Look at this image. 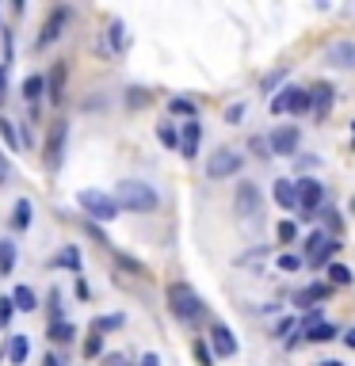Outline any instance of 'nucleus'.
I'll list each match as a JSON object with an SVG mask.
<instances>
[{"mask_svg": "<svg viewBox=\"0 0 355 366\" xmlns=\"http://www.w3.org/2000/svg\"><path fill=\"white\" fill-rule=\"evenodd\" d=\"M12 267H16V244L0 241V275H12Z\"/></svg>", "mask_w": 355, "mask_h": 366, "instance_id": "cd10ccee", "label": "nucleus"}, {"mask_svg": "<svg viewBox=\"0 0 355 366\" xmlns=\"http://www.w3.org/2000/svg\"><path fill=\"white\" fill-rule=\"evenodd\" d=\"M77 206H81V210L88 214L92 221H115V218H119V203H115V195H108V191H99V187H84V191H77Z\"/></svg>", "mask_w": 355, "mask_h": 366, "instance_id": "7ed1b4c3", "label": "nucleus"}, {"mask_svg": "<svg viewBox=\"0 0 355 366\" xmlns=\"http://www.w3.org/2000/svg\"><path fill=\"white\" fill-rule=\"evenodd\" d=\"M298 183V210H302V218H314L317 214V206H321V199H325V183L321 179H294Z\"/></svg>", "mask_w": 355, "mask_h": 366, "instance_id": "0eeeda50", "label": "nucleus"}, {"mask_svg": "<svg viewBox=\"0 0 355 366\" xmlns=\"http://www.w3.org/2000/svg\"><path fill=\"white\" fill-rule=\"evenodd\" d=\"M199 138H203V122L187 119V122H183V130H180V153L187 156V161H195V156H199Z\"/></svg>", "mask_w": 355, "mask_h": 366, "instance_id": "ddd939ff", "label": "nucleus"}, {"mask_svg": "<svg viewBox=\"0 0 355 366\" xmlns=\"http://www.w3.org/2000/svg\"><path fill=\"white\" fill-rule=\"evenodd\" d=\"M168 309H172V317L176 321H183V325H191V321H199L203 317V298L195 294V286H187V283H172L168 286Z\"/></svg>", "mask_w": 355, "mask_h": 366, "instance_id": "f03ea898", "label": "nucleus"}, {"mask_svg": "<svg viewBox=\"0 0 355 366\" xmlns=\"http://www.w3.org/2000/svg\"><path fill=\"white\" fill-rule=\"evenodd\" d=\"M123 325H126L123 313H108V317H96V321H92V332L103 336V332H115V328H123Z\"/></svg>", "mask_w": 355, "mask_h": 366, "instance_id": "5701e85b", "label": "nucleus"}, {"mask_svg": "<svg viewBox=\"0 0 355 366\" xmlns=\"http://www.w3.org/2000/svg\"><path fill=\"white\" fill-rule=\"evenodd\" d=\"M31 225V199H16V206H12V229H23Z\"/></svg>", "mask_w": 355, "mask_h": 366, "instance_id": "4be33fe9", "label": "nucleus"}, {"mask_svg": "<svg viewBox=\"0 0 355 366\" xmlns=\"http://www.w3.org/2000/svg\"><path fill=\"white\" fill-rule=\"evenodd\" d=\"M314 114L317 119H325V114H329V107H332V99H336V88H332V84H314Z\"/></svg>", "mask_w": 355, "mask_h": 366, "instance_id": "dca6fc26", "label": "nucleus"}, {"mask_svg": "<svg viewBox=\"0 0 355 366\" xmlns=\"http://www.w3.org/2000/svg\"><path fill=\"white\" fill-rule=\"evenodd\" d=\"M325 275H329L336 286H347V283L355 278V275H352V267H344V263H329V267H325Z\"/></svg>", "mask_w": 355, "mask_h": 366, "instance_id": "7c9ffc66", "label": "nucleus"}, {"mask_svg": "<svg viewBox=\"0 0 355 366\" xmlns=\"http://www.w3.org/2000/svg\"><path fill=\"white\" fill-rule=\"evenodd\" d=\"M336 252H340V241H336V236H329V241H325L321 248H317V252L306 260V263H310V267H325V263H329Z\"/></svg>", "mask_w": 355, "mask_h": 366, "instance_id": "412c9836", "label": "nucleus"}, {"mask_svg": "<svg viewBox=\"0 0 355 366\" xmlns=\"http://www.w3.org/2000/svg\"><path fill=\"white\" fill-rule=\"evenodd\" d=\"M157 141L165 149H180V130H176L172 122H161V126H157Z\"/></svg>", "mask_w": 355, "mask_h": 366, "instance_id": "bb28decb", "label": "nucleus"}, {"mask_svg": "<svg viewBox=\"0 0 355 366\" xmlns=\"http://www.w3.org/2000/svg\"><path fill=\"white\" fill-rule=\"evenodd\" d=\"M325 298H329V286L310 283V286H302V290H294V309H317Z\"/></svg>", "mask_w": 355, "mask_h": 366, "instance_id": "f8f14e48", "label": "nucleus"}, {"mask_svg": "<svg viewBox=\"0 0 355 366\" xmlns=\"http://www.w3.org/2000/svg\"><path fill=\"white\" fill-rule=\"evenodd\" d=\"M42 366H61V358H58V355H50V351H46V355H42Z\"/></svg>", "mask_w": 355, "mask_h": 366, "instance_id": "de8ad7c7", "label": "nucleus"}, {"mask_svg": "<svg viewBox=\"0 0 355 366\" xmlns=\"http://www.w3.org/2000/svg\"><path fill=\"white\" fill-rule=\"evenodd\" d=\"M69 16H73L69 8H54V16H46V23H42L39 46H50V42H58V39H61V27L69 23Z\"/></svg>", "mask_w": 355, "mask_h": 366, "instance_id": "9b49d317", "label": "nucleus"}, {"mask_svg": "<svg viewBox=\"0 0 355 366\" xmlns=\"http://www.w3.org/2000/svg\"><path fill=\"white\" fill-rule=\"evenodd\" d=\"M111 256H115V260H119V267H123V271H130V275H145V267H141L138 260H130V256L115 252V248H111Z\"/></svg>", "mask_w": 355, "mask_h": 366, "instance_id": "72a5a7b5", "label": "nucleus"}, {"mask_svg": "<svg viewBox=\"0 0 355 366\" xmlns=\"http://www.w3.org/2000/svg\"><path fill=\"white\" fill-rule=\"evenodd\" d=\"M233 214H237L245 225L264 214V195H260V187L252 183V179H241L237 183V191H233Z\"/></svg>", "mask_w": 355, "mask_h": 366, "instance_id": "20e7f679", "label": "nucleus"}, {"mask_svg": "<svg viewBox=\"0 0 355 366\" xmlns=\"http://www.w3.org/2000/svg\"><path fill=\"white\" fill-rule=\"evenodd\" d=\"M42 96H46V81H42V77H27V81H23V99L34 107Z\"/></svg>", "mask_w": 355, "mask_h": 366, "instance_id": "b1692460", "label": "nucleus"}, {"mask_svg": "<svg viewBox=\"0 0 355 366\" xmlns=\"http://www.w3.org/2000/svg\"><path fill=\"white\" fill-rule=\"evenodd\" d=\"M317 325H325V313H321V309H310L306 317H302V328L310 332V328H317Z\"/></svg>", "mask_w": 355, "mask_h": 366, "instance_id": "4c0bfd02", "label": "nucleus"}, {"mask_svg": "<svg viewBox=\"0 0 355 366\" xmlns=\"http://www.w3.org/2000/svg\"><path fill=\"white\" fill-rule=\"evenodd\" d=\"M27 355H31V340H27L23 332L12 336V340H8V358H12V366H23Z\"/></svg>", "mask_w": 355, "mask_h": 366, "instance_id": "a211bd4d", "label": "nucleus"}, {"mask_svg": "<svg viewBox=\"0 0 355 366\" xmlns=\"http://www.w3.org/2000/svg\"><path fill=\"white\" fill-rule=\"evenodd\" d=\"M12 313H16V305H12V298H0V325H8Z\"/></svg>", "mask_w": 355, "mask_h": 366, "instance_id": "79ce46f5", "label": "nucleus"}, {"mask_svg": "<svg viewBox=\"0 0 355 366\" xmlns=\"http://www.w3.org/2000/svg\"><path fill=\"white\" fill-rule=\"evenodd\" d=\"M298 241V225L294 221H283L279 225V244H294Z\"/></svg>", "mask_w": 355, "mask_h": 366, "instance_id": "e433bc0d", "label": "nucleus"}, {"mask_svg": "<svg viewBox=\"0 0 355 366\" xmlns=\"http://www.w3.org/2000/svg\"><path fill=\"white\" fill-rule=\"evenodd\" d=\"M306 340H310V343H329V340H336V325H329V321H325V325L310 328Z\"/></svg>", "mask_w": 355, "mask_h": 366, "instance_id": "c85d7f7f", "label": "nucleus"}, {"mask_svg": "<svg viewBox=\"0 0 355 366\" xmlns=\"http://www.w3.org/2000/svg\"><path fill=\"white\" fill-rule=\"evenodd\" d=\"M168 111L172 114H187V119H195V103H191V99H168Z\"/></svg>", "mask_w": 355, "mask_h": 366, "instance_id": "473e14b6", "label": "nucleus"}, {"mask_svg": "<svg viewBox=\"0 0 355 366\" xmlns=\"http://www.w3.org/2000/svg\"><path fill=\"white\" fill-rule=\"evenodd\" d=\"M12 305H16L19 313H34L39 309V298H34L31 286H16V290H12Z\"/></svg>", "mask_w": 355, "mask_h": 366, "instance_id": "6ab92c4d", "label": "nucleus"}, {"mask_svg": "<svg viewBox=\"0 0 355 366\" xmlns=\"http://www.w3.org/2000/svg\"><path fill=\"white\" fill-rule=\"evenodd\" d=\"M115 203L119 210H130V214H153L161 206V195L145 179H123L115 187Z\"/></svg>", "mask_w": 355, "mask_h": 366, "instance_id": "f257e3e1", "label": "nucleus"}, {"mask_svg": "<svg viewBox=\"0 0 355 366\" xmlns=\"http://www.w3.org/2000/svg\"><path fill=\"white\" fill-rule=\"evenodd\" d=\"M325 65L332 69H355V39H340L325 46Z\"/></svg>", "mask_w": 355, "mask_h": 366, "instance_id": "1a4fd4ad", "label": "nucleus"}, {"mask_svg": "<svg viewBox=\"0 0 355 366\" xmlns=\"http://www.w3.org/2000/svg\"><path fill=\"white\" fill-rule=\"evenodd\" d=\"M126 103H130V107H138V103L145 107V103H149V92H145V88H130V96H126Z\"/></svg>", "mask_w": 355, "mask_h": 366, "instance_id": "58836bf2", "label": "nucleus"}, {"mask_svg": "<svg viewBox=\"0 0 355 366\" xmlns=\"http://www.w3.org/2000/svg\"><path fill=\"white\" fill-rule=\"evenodd\" d=\"M65 141H69V122L54 119L50 122V134H46V153H42V161H46L50 172H58L61 164H65Z\"/></svg>", "mask_w": 355, "mask_h": 366, "instance_id": "39448f33", "label": "nucleus"}, {"mask_svg": "<svg viewBox=\"0 0 355 366\" xmlns=\"http://www.w3.org/2000/svg\"><path fill=\"white\" fill-rule=\"evenodd\" d=\"M210 351H214L218 358H233L241 351V343L225 325H210Z\"/></svg>", "mask_w": 355, "mask_h": 366, "instance_id": "9d476101", "label": "nucleus"}, {"mask_svg": "<svg viewBox=\"0 0 355 366\" xmlns=\"http://www.w3.org/2000/svg\"><path fill=\"white\" fill-rule=\"evenodd\" d=\"M138 366H161V358L153 355V351H145V355H141V363Z\"/></svg>", "mask_w": 355, "mask_h": 366, "instance_id": "49530a36", "label": "nucleus"}, {"mask_svg": "<svg viewBox=\"0 0 355 366\" xmlns=\"http://www.w3.org/2000/svg\"><path fill=\"white\" fill-rule=\"evenodd\" d=\"M352 134H355V119H352Z\"/></svg>", "mask_w": 355, "mask_h": 366, "instance_id": "603ef678", "label": "nucleus"}, {"mask_svg": "<svg viewBox=\"0 0 355 366\" xmlns=\"http://www.w3.org/2000/svg\"><path fill=\"white\" fill-rule=\"evenodd\" d=\"M290 328H294V317H287V321H279V325H275V336H287Z\"/></svg>", "mask_w": 355, "mask_h": 366, "instance_id": "a18cd8bd", "label": "nucleus"}, {"mask_svg": "<svg viewBox=\"0 0 355 366\" xmlns=\"http://www.w3.org/2000/svg\"><path fill=\"white\" fill-rule=\"evenodd\" d=\"M77 336V328L69 325V321H58V325H46V340H54V343H69Z\"/></svg>", "mask_w": 355, "mask_h": 366, "instance_id": "393cba45", "label": "nucleus"}, {"mask_svg": "<svg viewBox=\"0 0 355 366\" xmlns=\"http://www.w3.org/2000/svg\"><path fill=\"white\" fill-rule=\"evenodd\" d=\"M0 31H4V27H0Z\"/></svg>", "mask_w": 355, "mask_h": 366, "instance_id": "864d4df0", "label": "nucleus"}, {"mask_svg": "<svg viewBox=\"0 0 355 366\" xmlns=\"http://www.w3.org/2000/svg\"><path fill=\"white\" fill-rule=\"evenodd\" d=\"M103 50H111V54L123 50V19H115V23L108 27V34H103Z\"/></svg>", "mask_w": 355, "mask_h": 366, "instance_id": "a878e982", "label": "nucleus"}, {"mask_svg": "<svg viewBox=\"0 0 355 366\" xmlns=\"http://www.w3.org/2000/svg\"><path fill=\"white\" fill-rule=\"evenodd\" d=\"M8 176H12V164H8V156L0 153V187H4V183H8Z\"/></svg>", "mask_w": 355, "mask_h": 366, "instance_id": "c03bdc74", "label": "nucleus"}, {"mask_svg": "<svg viewBox=\"0 0 355 366\" xmlns=\"http://www.w3.org/2000/svg\"><path fill=\"white\" fill-rule=\"evenodd\" d=\"M46 96H50V103H61V99H65V61H58V65L50 69Z\"/></svg>", "mask_w": 355, "mask_h": 366, "instance_id": "2eb2a0df", "label": "nucleus"}, {"mask_svg": "<svg viewBox=\"0 0 355 366\" xmlns=\"http://www.w3.org/2000/svg\"><path fill=\"white\" fill-rule=\"evenodd\" d=\"M241 164H245V156L237 149H214L207 156V179H230L241 172Z\"/></svg>", "mask_w": 355, "mask_h": 366, "instance_id": "423d86ee", "label": "nucleus"}, {"mask_svg": "<svg viewBox=\"0 0 355 366\" xmlns=\"http://www.w3.org/2000/svg\"><path fill=\"white\" fill-rule=\"evenodd\" d=\"M294 84H283L279 92L272 96V114H290V103H294Z\"/></svg>", "mask_w": 355, "mask_h": 366, "instance_id": "aec40b11", "label": "nucleus"}, {"mask_svg": "<svg viewBox=\"0 0 355 366\" xmlns=\"http://www.w3.org/2000/svg\"><path fill=\"white\" fill-rule=\"evenodd\" d=\"M54 267H69V271H77V275H81V267H84V260H81V248H77V244H65V248H61L58 256H54Z\"/></svg>", "mask_w": 355, "mask_h": 366, "instance_id": "f3484780", "label": "nucleus"}, {"mask_svg": "<svg viewBox=\"0 0 355 366\" xmlns=\"http://www.w3.org/2000/svg\"><path fill=\"white\" fill-rule=\"evenodd\" d=\"M283 81H287V69H275V73H267L264 81H260V92H275Z\"/></svg>", "mask_w": 355, "mask_h": 366, "instance_id": "f704fd0d", "label": "nucleus"}, {"mask_svg": "<svg viewBox=\"0 0 355 366\" xmlns=\"http://www.w3.org/2000/svg\"><path fill=\"white\" fill-rule=\"evenodd\" d=\"M352 214H355V195H352Z\"/></svg>", "mask_w": 355, "mask_h": 366, "instance_id": "3c124183", "label": "nucleus"}, {"mask_svg": "<svg viewBox=\"0 0 355 366\" xmlns=\"http://www.w3.org/2000/svg\"><path fill=\"white\" fill-rule=\"evenodd\" d=\"M195 363L199 366H214V351H210V343H203V340H195Z\"/></svg>", "mask_w": 355, "mask_h": 366, "instance_id": "2f4dec72", "label": "nucleus"}, {"mask_svg": "<svg viewBox=\"0 0 355 366\" xmlns=\"http://www.w3.org/2000/svg\"><path fill=\"white\" fill-rule=\"evenodd\" d=\"M272 195H275V203H279L283 210H298V183L294 179H275Z\"/></svg>", "mask_w": 355, "mask_h": 366, "instance_id": "4468645a", "label": "nucleus"}, {"mask_svg": "<svg viewBox=\"0 0 355 366\" xmlns=\"http://www.w3.org/2000/svg\"><path fill=\"white\" fill-rule=\"evenodd\" d=\"M99 351H103V336L92 332V336H88V343H84V355H99Z\"/></svg>", "mask_w": 355, "mask_h": 366, "instance_id": "ea45409f", "label": "nucleus"}, {"mask_svg": "<svg viewBox=\"0 0 355 366\" xmlns=\"http://www.w3.org/2000/svg\"><path fill=\"white\" fill-rule=\"evenodd\" d=\"M0 138H4V145H8V149H19V141H23L12 119H0Z\"/></svg>", "mask_w": 355, "mask_h": 366, "instance_id": "c756f323", "label": "nucleus"}, {"mask_svg": "<svg viewBox=\"0 0 355 366\" xmlns=\"http://www.w3.org/2000/svg\"><path fill=\"white\" fill-rule=\"evenodd\" d=\"M344 343H347V347L355 351V328H347V332H344Z\"/></svg>", "mask_w": 355, "mask_h": 366, "instance_id": "09e8293b", "label": "nucleus"}, {"mask_svg": "<svg viewBox=\"0 0 355 366\" xmlns=\"http://www.w3.org/2000/svg\"><path fill=\"white\" fill-rule=\"evenodd\" d=\"M241 119H245V103H233L230 111H225V122H230V126H237Z\"/></svg>", "mask_w": 355, "mask_h": 366, "instance_id": "a19ab883", "label": "nucleus"}, {"mask_svg": "<svg viewBox=\"0 0 355 366\" xmlns=\"http://www.w3.org/2000/svg\"><path fill=\"white\" fill-rule=\"evenodd\" d=\"M298 141H302L298 126H275V130L267 134V149H272V156H294Z\"/></svg>", "mask_w": 355, "mask_h": 366, "instance_id": "6e6552de", "label": "nucleus"}, {"mask_svg": "<svg viewBox=\"0 0 355 366\" xmlns=\"http://www.w3.org/2000/svg\"><path fill=\"white\" fill-rule=\"evenodd\" d=\"M325 225H329L332 236L340 241V218H336V210H329V206H325Z\"/></svg>", "mask_w": 355, "mask_h": 366, "instance_id": "37998d69", "label": "nucleus"}, {"mask_svg": "<svg viewBox=\"0 0 355 366\" xmlns=\"http://www.w3.org/2000/svg\"><path fill=\"white\" fill-rule=\"evenodd\" d=\"M317 366H344L340 358H325V363H317Z\"/></svg>", "mask_w": 355, "mask_h": 366, "instance_id": "8fccbe9b", "label": "nucleus"}, {"mask_svg": "<svg viewBox=\"0 0 355 366\" xmlns=\"http://www.w3.org/2000/svg\"><path fill=\"white\" fill-rule=\"evenodd\" d=\"M302 263H306V260H302L298 252H283V256H279V271H298Z\"/></svg>", "mask_w": 355, "mask_h": 366, "instance_id": "c9c22d12", "label": "nucleus"}]
</instances>
